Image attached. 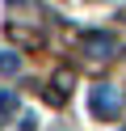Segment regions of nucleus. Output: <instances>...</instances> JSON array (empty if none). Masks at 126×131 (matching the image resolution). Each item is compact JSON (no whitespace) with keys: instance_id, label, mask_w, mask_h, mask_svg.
<instances>
[{"instance_id":"obj_1","label":"nucleus","mask_w":126,"mask_h":131,"mask_svg":"<svg viewBox=\"0 0 126 131\" xmlns=\"http://www.w3.org/2000/svg\"><path fill=\"white\" fill-rule=\"evenodd\" d=\"M118 110H122V97H118L114 85H97V89H88V114H92V118L114 123Z\"/></svg>"},{"instance_id":"obj_6","label":"nucleus","mask_w":126,"mask_h":131,"mask_svg":"<svg viewBox=\"0 0 126 131\" xmlns=\"http://www.w3.org/2000/svg\"><path fill=\"white\" fill-rule=\"evenodd\" d=\"M13 38H17V42H25V47H34V42H38V34H30V30H17V26H13Z\"/></svg>"},{"instance_id":"obj_5","label":"nucleus","mask_w":126,"mask_h":131,"mask_svg":"<svg viewBox=\"0 0 126 131\" xmlns=\"http://www.w3.org/2000/svg\"><path fill=\"white\" fill-rule=\"evenodd\" d=\"M0 114H17V93L13 89H0Z\"/></svg>"},{"instance_id":"obj_2","label":"nucleus","mask_w":126,"mask_h":131,"mask_svg":"<svg viewBox=\"0 0 126 131\" xmlns=\"http://www.w3.org/2000/svg\"><path fill=\"white\" fill-rule=\"evenodd\" d=\"M80 51L92 55V59H114L118 55V38L105 34V30H88V34L80 38Z\"/></svg>"},{"instance_id":"obj_7","label":"nucleus","mask_w":126,"mask_h":131,"mask_svg":"<svg viewBox=\"0 0 126 131\" xmlns=\"http://www.w3.org/2000/svg\"><path fill=\"white\" fill-rule=\"evenodd\" d=\"M21 131H38V118L34 114H21Z\"/></svg>"},{"instance_id":"obj_4","label":"nucleus","mask_w":126,"mask_h":131,"mask_svg":"<svg viewBox=\"0 0 126 131\" xmlns=\"http://www.w3.org/2000/svg\"><path fill=\"white\" fill-rule=\"evenodd\" d=\"M0 72H4V76H17V72H21V55L17 51H0Z\"/></svg>"},{"instance_id":"obj_8","label":"nucleus","mask_w":126,"mask_h":131,"mask_svg":"<svg viewBox=\"0 0 126 131\" xmlns=\"http://www.w3.org/2000/svg\"><path fill=\"white\" fill-rule=\"evenodd\" d=\"M8 4H25V0H8Z\"/></svg>"},{"instance_id":"obj_3","label":"nucleus","mask_w":126,"mask_h":131,"mask_svg":"<svg viewBox=\"0 0 126 131\" xmlns=\"http://www.w3.org/2000/svg\"><path fill=\"white\" fill-rule=\"evenodd\" d=\"M67 93H72V72H67V68H59V72H55V80H50V89H46V97L63 102Z\"/></svg>"}]
</instances>
